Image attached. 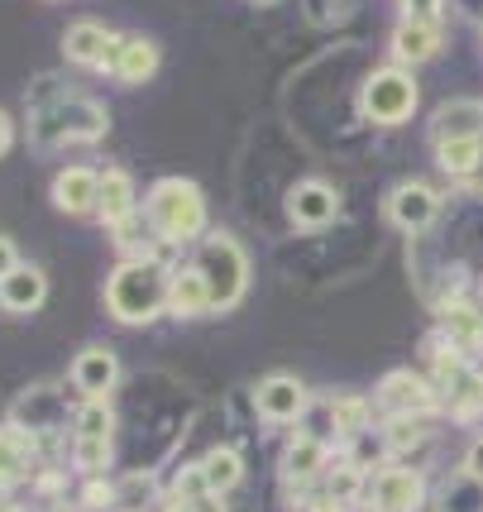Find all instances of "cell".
Segmentation results:
<instances>
[{
  "instance_id": "obj_18",
  "label": "cell",
  "mask_w": 483,
  "mask_h": 512,
  "mask_svg": "<svg viewBox=\"0 0 483 512\" xmlns=\"http://www.w3.org/2000/svg\"><path fill=\"white\" fill-rule=\"evenodd\" d=\"M326 460H330L326 441H321V436H311V431H297V436H292V446L283 450V479L302 489L307 479H316V474L326 469Z\"/></svg>"
},
{
  "instance_id": "obj_14",
  "label": "cell",
  "mask_w": 483,
  "mask_h": 512,
  "mask_svg": "<svg viewBox=\"0 0 483 512\" xmlns=\"http://www.w3.org/2000/svg\"><path fill=\"white\" fill-rule=\"evenodd\" d=\"M154 72H158L154 39H144V34H120V44H115V63H110V77H115V82H125V87H139V82H149Z\"/></svg>"
},
{
  "instance_id": "obj_36",
  "label": "cell",
  "mask_w": 483,
  "mask_h": 512,
  "mask_svg": "<svg viewBox=\"0 0 483 512\" xmlns=\"http://www.w3.org/2000/svg\"><path fill=\"white\" fill-rule=\"evenodd\" d=\"M192 512H225V503L216 493H206V498H192Z\"/></svg>"
},
{
  "instance_id": "obj_17",
  "label": "cell",
  "mask_w": 483,
  "mask_h": 512,
  "mask_svg": "<svg viewBox=\"0 0 483 512\" xmlns=\"http://www.w3.org/2000/svg\"><path fill=\"white\" fill-rule=\"evenodd\" d=\"M168 312L182 316V321L216 312V307H211V288H206V278H201L197 264H192V268H173V278H168Z\"/></svg>"
},
{
  "instance_id": "obj_6",
  "label": "cell",
  "mask_w": 483,
  "mask_h": 512,
  "mask_svg": "<svg viewBox=\"0 0 483 512\" xmlns=\"http://www.w3.org/2000/svg\"><path fill=\"white\" fill-rule=\"evenodd\" d=\"M378 407L388 417H431L436 412V388L412 374V369H393L388 379L378 383Z\"/></svg>"
},
{
  "instance_id": "obj_13",
  "label": "cell",
  "mask_w": 483,
  "mask_h": 512,
  "mask_svg": "<svg viewBox=\"0 0 483 512\" xmlns=\"http://www.w3.org/2000/svg\"><path fill=\"white\" fill-rule=\"evenodd\" d=\"M335 211H340V197H335V187L326 182H297L292 192H287V216L292 225H302V230H321V225L335 221Z\"/></svg>"
},
{
  "instance_id": "obj_29",
  "label": "cell",
  "mask_w": 483,
  "mask_h": 512,
  "mask_svg": "<svg viewBox=\"0 0 483 512\" xmlns=\"http://www.w3.org/2000/svg\"><path fill=\"white\" fill-rule=\"evenodd\" d=\"M445 402H450V417L474 422V417L483 412V374H474V369H469L460 383H450V398H445Z\"/></svg>"
},
{
  "instance_id": "obj_23",
  "label": "cell",
  "mask_w": 483,
  "mask_h": 512,
  "mask_svg": "<svg viewBox=\"0 0 483 512\" xmlns=\"http://www.w3.org/2000/svg\"><path fill=\"white\" fill-rule=\"evenodd\" d=\"M436 512H483V484L474 474H450L436 489Z\"/></svg>"
},
{
  "instance_id": "obj_25",
  "label": "cell",
  "mask_w": 483,
  "mask_h": 512,
  "mask_svg": "<svg viewBox=\"0 0 483 512\" xmlns=\"http://www.w3.org/2000/svg\"><path fill=\"white\" fill-rule=\"evenodd\" d=\"M426 441H431L426 417H388V426H383V450H393V455H412Z\"/></svg>"
},
{
  "instance_id": "obj_7",
  "label": "cell",
  "mask_w": 483,
  "mask_h": 512,
  "mask_svg": "<svg viewBox=\"0 0 483 512\" xmlns=\"http://www.w3.org/2000/svg\"><path fill=\"white\" fill-rule=\"evenodd\" d=\"M426 508V479L412 465H383L374 474V512H421Z\"/></svg>"
},
{
  "instance_id": "obj_3",
  "label": "cell",
  "mask_w": 483,
  "mask_h": 512,
  "mask_svg": "<svg viewBox=\"0 0 483 512\" xmlns=\"http://www.w3.org/2000/svg\"><path fill=\"white\" fill-rule=\"evenodd\" d=\"M106 130H110L106 106L87 101V96H72V91H67L63 101L34 111V125H29L34 144H44V149H58V144H96Z\"/></svg>"
},
{
  "instance_id": "obj_24",
  "label": "cell",
  "mask_w": 483,
  "mask_h": 512,
  "mask_svg": "<svg viewBox=\"0 0 483 512\" xmlns=\"http://www.w3.org/2000/svg\"><path fill=\"white\" fill-rule=\"evenodd\" d=\"M436 163L445 178H474L483 168V139H455V144H436Z\"/></svg>"
},
{
  "instance_id": "obj_27",
  "label": "cell",
  "mask_w": 483,
  "mask_h": 512,
  "mask_svg": "<svg viewBox=\"0 0 483 512\" xmlns=\"http://www.w3.org/2000/svg\"><path fill=\"white\" fill-rule=\"evenodd\" d=\"M201 474H206V489L211 493L235 489V484H240V474H244L240 450H211V455L201 460Z\"/></svg>"
},
{
  "instance_id": "obj_10",
  "label": "cell",
  "mask_w": 483,
  "mask_h": 512,
  "mask_svg": "<svg viewBox=\"0 0 483 512\" xmlns=\"http://www.w3.org/2000/svg\"><path fill=\"white\" fill-rule=\"evenodd\" d=\"M115 44H120V34H110L106 24H96V20L72 24V29L63 34L67 63H77V67H101V72H110V63H115Z\"/></svg>"
},
{
  "instance_id": "obj_9",
  "label": "cell",
  "mask_w": 483,
  "mask_h": 512,
  "mask_svg": "<svg viewBox=\"0 0 483 512\" xmlns=\"http://www.w3.org/2000/svg\"><path fill=\"white\" fill-rule=\"evenodd\" d=\"M254 407H259V417L273 426L297 422V417L307 412V383L292 379V374H268V379L254 388Z\"/></svg>"
},
{
  "instance_id": "obj_26",
  "label": "cell",
  "mask_w": 483,
  "mask_h": 512,
  "mask_svg": "<svg viewBox=\"0 0 483 512\" xmlns=\"http://www.w3.org/2000/svg\"><path fill=\"white\" fill-rule=\"evenodd\" d=\"M158 245H163V240L154 235V225L149 221L139 225V216H130L125 225H115V249H120L125 259H158Z\"/></svg>"
},
{
  "instance_id": "obj_5",
  "label": "cell",
  "mask_w": 483,
  "mask_h": 512,
  "mask_svg": "<svg viewBox=\"0 0 483 512\" xmlns=\"http://www.w3.org/2000/svg\"><path fill=\"white\" fill-rule=\"evenodd\" d=\"M359 111L374 125H402L417 111V77L407 67H378L359 91Z\"/></svg>"
},
{
  "instance_id": "obj_38",
  "label": "cell",
  "mask_w": 483,
  "mask_h": 512,
  "mask_svg": "<svg viewBox=\"0 0 483 512\" xmlns=\"http://www.w3.org/2000/svg\"><path fill=\"white\" fill-rule=\"evenodd\" d=\"M460 5L469 10V15H479V20H483V0H460Z\"/></svg>"
},
{
  "instance_id": "obj_32",
  "label": "cell",
  "mask_w": 483,
  "mask_h": 512,
  "mask_svg": "<svg viewBox=\"0 0 483 512\" xmlns=\"http://www.w3.org/2000/svg\"><path fill=\"white\" fill-rule=\"evenodd\" d=\"M445 15V0H402V20H431L440 24Z\"/></svg>"
},
{
  "instance_id": "obj_30",
  "label": "cell",
  "mask_w": 483,
  "mask_h": 512,
  "mask_svg": "<svg viewBox=\"0 0 483 512\" xmlns=\"http://www.w3.org/2000/svg\"><path fill=\"white\" fill-rule=\"evenodd\" d=\"M369 422V402L364 398H335L330 402V426L340 431V436H359Z\"/></svg>"
},
{
  "instance_id": "obj_22",
  "label": "cell",
  "mask_w": 483,
  "mask_h": 512,
  "mask_svg": "<svg viewBox=\"0 0 483 512\" xmlns=\"http://www.w3.org/2000/svg\"><path fill=\"white\" fill-rule=\"evenodd\" d=\"M34 465V436H24V426L0 431V489H15Z\"/></svg>"
},
{
  "instance_id": "obj_37",
  "label": "cell",
  "mask_w": 483,
  "mask_h": 512,
  "mask_svg": "<svg viewBox=\"0 0 483 512\" xmlns=\"http://www.w3.org/2000/svg\"><path fill=\"white\" fill-rule=\"evenodd\" d=\"M10 144H15V125H10V115L0 111V154H5Z\"/></svg>"
},
{
  "instance_id": "obj_15",
  "label": "cell",
  "mask_w": 483,
  "mask_h": 512,
  "mask_svg": "<svg viewBox=\"0 0 483 512\" xmlns=\"http://www.w3.org/2000/svg\"><path fill=\"white\" fill-rule=\"evenodd\" d=\"M455 139H483V101H445L431 120V144H455Z\"/></svg>"
},
{
  "instance_id": "obj_31",
  "label": "cell",
  "mask_w": 483,
  "mask_h": 512,
  "mask_svg": "<svg viewBox=\"0 0 483 512\" xmlns=\"http://www.w3.org/2000/svg\"><path fill=\"white\" fill-rule=\"evenodd\" d=\"M364 489V469L359 465H335L330 469V498H340V503H354Z\"/></svg>"
},
{
  "instance_id": "obj_33",
  "label": "cell",
  "mask_w": 483,
  "mask_h": 512,
  "mask_svg": "<svg viewBox=\"0 0 483 512\" xmlns=\"http://www.w3.org/2000/svg\"><path fill=\"white\" fill-rule=\"evenodd\" d=\"M110 498H115V484H106V479H91L87 489H82V503H87V508H106Z\"/></svg>"
},
{
  "instance_id": "obj_35",
  "label": "cell",
  "mask_w": 483,
  "mask_h": 512,
  "mask_svg": "<svg viewBox=\"0 0 483 512\" xmlns=\"http://www.w3.org/2000/svg\"><path fill=\"white\" fill-rule=\"evenodd\" d=\"M15 268H20V254H15V245L0 235V278H5V273H15Z\"/></svg>"
},
{
  "instance_id": "obj_19",
  "label": "cell",
  "mask_w": 483,
  "mask_h": 512,
  "mask_svg": "<svg viewBox=\"0 0 483 512\" xmlns=\"http://www.w3.org/2000/svg\"><path fill=\"white\" fill-rule=\"evenodd\" d=\"M440 53V24L431 20H402L393 34V58L402 67H417Z\"/></svg>"
},
{
  "instance_id": "obj_4",
  "label": "cell",
  "mask_w": 483,
  "mask_h": 512,
  "mask_svg": "<svg viewBox=\"0 0 483 512\" xmlns=\"http://www.w3.org/2000/svg\"><path fill=\"white\" fill-rule=\"evenodd\" d=\"M197 268L206 278V288H211V307L216 312H230L244 297V288H249V259L235 245V235H220V230L206 235L197 249Z\"/></svg>"
},
{
  "instance_id": "obj_34",
  "label": "cell",
  "mask_w": 483,
  "mask_h": 512,
  "mask_svg": "<svg viewBox=\"0 0 483 512\" xmlns=\"http://www.w3.org/2000/svg\"><path fill=\"white\" fill-rule=\"evenodd\" d=\"M464 474H474V479H479V484H483V436H479V441H474V446H469V450H464Z\"/></svg>"
},
{
  "instance_id": "obj_20",
  "label": "cell",
  "mask_w": 483,
  "mask_h": 512,
  "mask_svg": "<svg viewBox=\"0 0 483 512\" xmlns=\"http://www.w3.org/2000/svg\"><path fill=\"white\" fill-rule=\"evenodd\" d=\"M440 335L450 340V345H460L464 355L469 350H483V312L479 307H469V302H440Z\"/></svg>"
},
{
  "instance_id": "obj_12",
  "label": "cell",
  "mask_w": 483,
  "mask_h": 512,
  "mask_svg": "<svg viewBox=\"0 0 483 512\" xmlns=\"http://www.w3.org/2000/svg\"><path fill=\"white\" fill-rule=\"evenodd\" d=\"M72 383H77V393L87 402H106L110 388L120 383V359L101 350V345H91V350L72 359Z\"/></svg>"
},
{
  "instance_id": "obj_28",
  "label": "cell",
  "mask_w": 483,
  "mask_h": 512,
  "mask_svg": "<svg viewBox=\"0 0 483 512\" xmlns=\"http://www.w3.org/2000/svg\"><path fill=\"white\" fill-rule=\"evenodd\" d=\"M110 436H115V412H110V402H82V412H77V441L110 446Z\"/></svg>"
},
{
  "instance_id": "obj_1",
  "label": "cell",
  "mask_w": 483,
  "mask_h": 512,
  "mask_svg": "<svg viewBox=\"0 0 483 512\" xmlns=\"http://www.w3.org/2000/svg\"><path fill=\"white\" fill-rule=\"evenodd\" d=\"M168 278L158 259H125L106 283V312L125 326H149L168 312Z\"/></svg>"
},
{
  "instance_id": "obj_21",
  "label": "cell",
  "mask_w": 483,
  "mask_h": 512,
  "mask_svg": "<svg viewBox=\"0 0 483 512\" xmlns=\"http://www.w3.org/2000/svg\"><path fill=\"white\" fill-rule=\"evenodd\" d=\"M96 216L106 225H125L134 216V178L125 168H106L101 173V206H96Z\"/></svg>"
},
{
  "instance_id": "obj_2",
  "label": "cell",
  "mask_w": 483,
  "mask_h": 512,
  "mask_svg": "<svg viewBox=\"0 0 483 512\" xmlns=\"http://www.w3.org/2000/svg\"><path fill=\"white\" fill-rule=\"evenodd\" d=\"M144 221L154 225L163 245H187L206 230V201H201L197 182L187 178H158L144 201Z\"/></svg>"
},
{
  "instance_id": "obj_39",
  "label": "cell",
  "mask_w": 483,
  "mask_h": 512,
  "mask_svg": "<svg viewBox=\"0 0 483 512\" xmlns=\"http://www.w3.org/2000/svg\"><path fill=\"white\" fill-rule=\"evenodd\" d=\"M254 5H278V0H254Z\"/></svg>"
},
{
  "instance_id": "obj_16",
  "label": "cell",
  "mask_w": 483,
  "mask_h": 512,
  "mask_svg": "<svg viewBox=\"0 0 483 512\" xmlns=\"http://www.w3.org/2000/svg\"><path fill=\"white\" fill-rule=\"evenodd\" d=\"M44 297H48V278H44V268H34V264H20L15 273H5L0 278V307L5 312H39L44 307Z\"/></svg>"
},
{
  "instance_id": "obj_40",
  "label": "cell",
  "mask_w": 483,
  "mask_h": 512,
  "mask_svg": "<svg viewBox=\"0 0 483 512\" xmlns=\"http://www.w3.org/2000/svg\"><path fill=\"white\" fill-rule=\"evenodd\" d=\"M5 512H10V508H5Z\"/></svg>"
},
{
  "instance_id": "obj_8",
  "label": "cell",
  "mask_w": 483,
  "mask_h": 512,
  "mask_svg": "<svg viewBox=\"0 0 483 512\" xmlns=\"http://www.w3.org/2000/svg\"><path fill=\"white\" fill-rule=\"evenodd\" d=\"M440 216V192L431 182H397L388 192V221L407 235H421Z\"/></svg>"
},
{
  "instance_id": "obj_11",
  "label": "cell",
  "mask_w": 483,
  "mask_h": 512,
  "mask_svg": "<svg viewBox=\"0 0 483 512\" xmlns=\"http://www.w3.org/2000/svg\"><path fill=\"white\" fill-rule=\"evenodd\" d=\"M53 206L67 211V216H91V211L101 206V173H96V168H82V163L63 168V173L53 178Z\"/></svg>"
}]
</instances>
